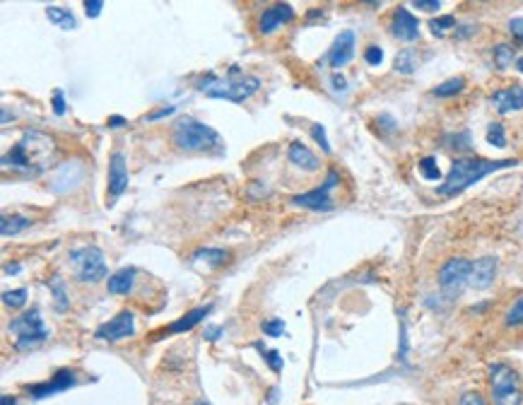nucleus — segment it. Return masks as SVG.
<instances>
[{"label":"nucleus","instance_id":"36","mask_svg":"<svg viewBox=\"0 0 523 405\" xmlns=\"http://www.w3.org/2000/svg\"><path fill=\"white\" fill-rule=\"evenodd\" d=\"M263 333H265V336H270V338H277V336H282V333H285V324H282V319H270V321H265V324H263Z\"/></svg>","mask_w":523,"mask_h":405},{"label":"nucleus","instance_id":"41","mask_svg":"<svg viewBox=\"0 0 523 405\" xmlns=\"http://www.w3.org/2000/svg\"><path fill=\"white\" fill-rule=\"evenodd\" d=\"M461 405H487V403H484V398L480 393H466V396L461 398Z\"/></svg>","mask_w":523,"mask_h":405},{"label":"nucleus","instance_id":"30","mask_svg":"<svg viewBox=\"0 0 523 405\" xmlns=\"http://www.w3.org/2000/svg\"><path fill=\"white\" fill-rule=\"evenodd\" d=\"M487 142L494 147H506V133L502 123H489L487 128Z\"/></svg>","mask_w":523,"mask_h":405},{"label":"nucleus","instance_id":"42","mask_svg":"<svg viewBox=\"0 0 523 405\" xmlns=\"http://www.w3.org/2000/svg\"><path fill=\"white\" fill-rule=\"evenodd\" d=\"M415 8H419V10H439L441 8V3L439 0H415Z\"/></svg>","mask_w":523,"mask_h":405},{"label":"nucleus","instance_id":"34","mask_svg":"<svg viewBox=\"0 0 523 405\" xmlns=\"http://www.w3.org/2000/svg\"><path fill=\"white\" fill-rule=\"evenodd\" d=\"M446 142H451V150H470V135L463 130V133H456V135H449Z\"/></svg>","mask_w":523,"mask_h":405},{"label":"nucleus","instance_id":"20","mask_svg":"<svg viewBox=\"0 0 523 405\" xmlns=\"http://www.w3.org/2000/svg\"><path fill=\"white\" fill-rule=\"evenodd\" d=\"M133 282H135V268H121V270H116L109 277L106 287L111 294H128L133 289Z\"/></svg>","mask_w":523,"mask_h":405},{"label":"nucleus","instance_id":"22","mask_svg":"<svg viewBox=\"0 0 523 405\" xmlns=\"http://www.w3.org/2000/svg\"><path fill=\"white\" fill-rule=\"evenodd\" d=\"M32 227V220L25 215H3V220H0V232H3V237H18L20 232H25V229Z\"/></svg>","mask_w":523,"mask_h":405},{"label":"nucleus","instance_id":"38","mask_svg":"<svg viewBox=\"0 0 523 405\" xmlns=\"http://www.w3.org/2000/svg\"><path fill=\"white\" fill-rule=\"evenodd\" d=\"M102 8H104V3H102V0H85V13H87V18H99Z\"/></svg>","mask_w":523,"mask_h":405},{"label":"nucleus","instance_id":"25","mask_svg":"<svg viewBox=\"0 0 523 405\" xmlns=\"http://www.w3.org/2000/svg\"><path fill=\"white\" fill-rule=\"evenodd\" d=\"M463 87H466V80H463V78H451V80L441 82L439 87H434V95H437V97H454V95H459Z\"/></svg>","mask_w":523,"mask_h":405},{"label":"nucleus","instance_id":"4","mask_svg":"<svg viewBox=\"0 0 523 405\" xmlns=\"http://www.w3.org/2000/svg\"><path fill=\"white\" fill-rule=\"evenodd\" d=\"M172 140L183 152H208V155L225 152V142H222L220 133L210 125L195 121L193 116H181L174 123Z\"/></svg>","mask_w":523,"mask_h":405},{"label":"nucleus","instance_id":"35","mask_svg":"<svg viewBox=\"0 0 523 405\" xmlns=\"http://www.w3.org/2000/svg\"><path fill=\"white\" fill-rule=\"evenodd\" d=\"M312 138L319 142L321 150L328 152V155H330V142H328V138H326V128H323V125H321V123L312 125Z\"/></svg>","mask_w":523,"mask_h":405},{"label":"nucleus","instance_id":"11","mask_svg":"<svg viewBox=\"0 0 523 405\" xmlns=\"http://www.w3.org/2000/svg\"><path fill=\"white\" fill-rule=\"evenodd\" d=\"M128 164H126V155L123 152H113L111 160H109V195L111 198H118L123 195V191L128 188Z\"/></svg>","mask_w":523,"mask_h":405},{"label":"nucleus","instance_id":"17","mask_svg":"<svg viewBox=\"0 0 523 405\" xmlns=\"http://www.w3.org/2000/svg\"><path fill=\"white\" fill-rule=\"evenodd\" d=\"M494 275H497V259H492V256H484V259L475 261L473 263V270H470V287L475 289H484L489 287L494 280Z\"/></svg>","mask_w":523,"mask_h":405},{"label":"nucleus","instance_id":"44","mask_svg":"<svg viewBox=\"0 0 523 405\" xmlns=\"http://www.w3.org/2000/svg\"><path fill=\"white\" fill-rule=\"evenodd\" d=\"M222 333H225V331H222L220 326H208V328H205V338H208V341H220Z\"/></svg>","mask_w":523,"mask_h":405},{"label":"nucleus","instance_id":"6","mask_svg":"<svg viewBox=\"0 0 523 405\" xmlns=\"http://www.w3.org/2000/svg\"><path fill=\"white\" fill-rule=\"evenodd\" d=\"M70 266L80 282H99L106 277V261L102 249L97 246H83V249L70 251Z\"/></svg>","mask_w":523,"mask_h":405},{"label":"nucleus","instance_id":"16","mask_svg":"<svg viewBox=\"0 0 523 405\" xmlns=\"http://www.w3.org/2000/svg\"><path fill=\"white\" fill-rule=\"evenodd\" d=\"M489 102L494 104V109H497L499 114L519 111V109H523V87L521 85L504 87V90L494 92V95L489 97Z\"/></svg>","mask_w":523,"mask_h":405},{"label":"nucleus","instance_id":"49","mask_svg":"<svg viewBox=\"0 0 523 405\" xmlns=\"http://www.w3.org/2000/svg\"><path fill=\"white\" fill-rule=\"evenodd\" d=\"M516 68H519V73H523V56L519 58V61H516Z\"/></svg>","mask_w":523,"mask_h":405},{"label":"nucleus","instance_id":"43","mask_svg":"<svg viewBox=\"0 0 523 405\" xmlns=\"http://www.w3.org/2000/svg\"><path fill=\"white\" fill-rule=\"evenodd\" d=\"M509 29L514 32V34L523 41V18H514V20H511L509 22Z\"/></svg>","mask_w":523,"mask_h":405},{"label":"nucleus","instance_id":"47","mask_svg":"<svg viewBox=\"0 0 523 405\" xmlns=\"http://www.w3.org/2000/svg\"><path fill=\"white\" fill-rule=\"evenodd\" d=\"M15 273H20V266H18V263L5 266V275H15Z\"/></svg>","mask_w":523,"mask_h":405},{"label":"nucleus","instance_id":"14","mask_svg":"<svg viewBox=\"0 0 523 405\" xmlns=\"http://www.w3.org/2000/svg\"><path fill=\"white\" fill-rule=\"evenodd\" d=\"M352 56H355V32H340V34L335 36L333 46H330L328 51V63L333 65V68H342V65H347L352 61Z\"/></svg>","mask_w":523,"mask_h":405},{"label":"nucleus","instance_id":"48","mask_svg":"<svg viewBox=\"0 0 523 405\" xmlns=\"http://www.w3.org/2000/svg\"><path fill=\"white\" fill-rule=\"evenodd\" d=\"M0 405H15V398L13 396H3V398H0Z\"/></svg>","mask_w":523,"mask_h":405},{"label":"nucleus","instance_id":"32","mask_svg":"<svg viewBox=\"0 0 523 405\" xmlns=\"http://www.w3.org/2000/svg\"><path fill=\"white\" fill-rule=\"evenodd\" d=\"M506 326H523V297L516 299L514 306L506 311Z\"/></svg>","mask_w":523,"mask_h":405},{"label":"nucleus","instance_id":"7","mask_svg":"<svg viewBox=\"0 0 523 405\" xmlns=\"http://www.w3.org/2000/svg\"><path fill=\"white\" fill-rule=\"evenodd\" d=\"M489 386L497 405H521V388L519 376L509 364H492L489 369Z\"/></svg>","mask_w":523,"mask_h":405},{"label":"nucleus","instance_id":"1","mask_svg":"<svg viewBox=\"0 0 523 405\" xmlns=\"http://www.w3.org/2000/svg\"><path fill=\"white\" fill-rule=\"evenodd\" d=\"M56 142L39 130H27L22 138L15 142V147L3 155V169H15V172L41 174L48 169Z\"/></svg>","mask_w":523,"mask_h":405},{"label":"nucleus","instance_id":"24","mask_svg":"<svg viewBox=\"0 0 523 405\" xmlns=\"http://www.w3.org/2000/svg\"><path fill=\"white\" fill-rule=\"evenodd\" d=\"M48 287H51V294L53 299H56V309L58 311H65L68 309V292H65V282L61 280V277H51L48 280Z\"/></svg>","mask_w":523,"mask_h":405},{"label":"nucleus","instance_id":"29","mask_svg":"<svg viewBox=\"0 0 523 405\" xmlns=\"http://www.w3.org/2000/svg\"><path fill=\"white\" fill-rule=\"evenodd\" d=\"M419 174H422L427 181H439L441 172H439L437 162H434V157H424V160L419 162Z\"/></svg>","mask_w":523,"mask_h":405},{"label":"nucleus","instance_id":"2","mask_svg":"<svg viewBox=\"0 0 523 405\" xmlns=\"http://www.w3.org/2000/svg\"><path fill=\"white\" fill-rule=\"evenodd\" d=\"M516 160H456L451 164L449 174H446L444 184L439 186V193L441 195H459L468 186L477 184L480 179H484L487 174L499 172V169L506 167H516Z\"/></svg>","mask_w":523,"mask_h":405},{"label":"nucleus","instance_id":"10","mask_svg":"<svg viewBox=\"0 0 523 405\" xmlns=\"http://www.w3.org/2000/svg\"><path fill=\"white\" fill-rule=\"evenodd\" d=\"M135 333V316L133 311H121L116 314L113 319H109L106 324H102L95 331V338L99 341H109V343H116L123 341V338H130Z\"/></svg>","mask_w":523,"mask_h":405},{"label":"nucleus","instance_id":"50","mask_svg":"<svg viewBox=\"0 0 523 405\" xmlns=\"http://www.w3.org/2000/svg\"><path fill=\"white\" fill-rule=\"evenodd\" d=\"M193 405H210V403H205V401H198V403H193Z\"/></svg>","mask_w":523,"mask_h":405},{"label":"nucleus","instance_id":"8","mask_svg":"<svg viewBox=\"0 0 523 405\" xmlns=\"http://www.w3.org/2000/svg\"><path fill=\"white\" fill-rule=\"evenodd\" d=\"M337 181H340V174L335 172V169H330L328 177H326V181L319 186V188L309 191V193H302V195H294L292 198V205L297 207H307V210H330L333 207V198H330V191L335 188Z\"/></svg>","mask_w":523,"mask_h":405},{"label":"nucleus","instance_id":"19","mask_svg":"<svg viewBox=\"0 0 523 405\" xmlns=\"http://www.w3.org/2000/svg\"><path fill=\"white\" fill-rule=\"evenodd\" d=\"M212 311V304H205V306H195V309H190L188 314H183L179 321H174L172 326H169V333H183V331H190L193 326H198L200 321L205 319Z\"/></svg>","mask_w":523,"mask_h":405},{"label":"nucleus","instance_id":"9","mask_svg":"<svg viewBox=\"0 0 523 405\" xmlns=\"http://www.w3.org/2000/svg\"><path fill=\"white\" fill-rule=\"evenodd\" d=\"M473 263L466 259H451L449 263L439 270V284L449 297H456L468 282H470Z\"/></svg>","mask_w":523,"mask_h":405},{"label":"nucleus","instance_id":"27","mask_svg":"<svg viewBox=\"0 0 523 405\" xmlns=\"http://www.w3.org/2000/svg\"><path fill=\"white\" fill-rule=\"evenodd\" d=\"M454 27H456V18H454V15H441V18H434L432 22H429V29H432L434 36L446 34V32L454 29Z\"/></svg>","mask_w":523,"mask_h":405},{"label":"nucleus","instance_id":"3","mask_svg":"<svg viewBox=\"0 0 523 405\" xmlns=\"http://www.w3.org/2000/svg\"><path fill=\"white\" fill-rule=\"evenodd\" d=\"M198 90L203 92L205 97H210V99L244 104L260 90V80L253 78V75H244L242 70L234 65V68H230V73H227V78L208 75V78L198 85Z\"/></svg>","mask_w":523,"mask_h":405},{"label":"nucleus","instance_id":"26","mask_svg":"<svg viewBox=\"0 0 523 405\" xmlns=\"http://www.w3.org/2000/svg\"><path fill=\"white\" fill-rule=\"evenodd\" d=\"M415 68H417V63H415V53H412L410 48H405V51H400V53H398V56H396V70H398V73L410 75Z\"/></svg>","mask_w":523,"mask_h":405},{"label":"nucleus","instance_id":"33","mask_svg":"<svg viewBox=\"0 0 523 405\" xmlns=\"http://www.w3.org/2000/svg\"><path fill=\"white\" fill-rule=\"evenodd\" d=\"M256 348L260 350V355H263V359L268 362V366H270L272 371H280V369H282V357H280V352H275V350H265L260 343H256Z\"/></svg>","mask_w":523,"mask_h":405},{"label":"nucleus","instance_id":"45","mask_svg":"<svg viewBox=\"0 0 523 405\" xmlns=\"http://www.w3.org/2000/svg\"><path fill=\"white\" fill-rule=\"evenodd\" d=\"M109 125H111V128H121V125H126V118H123V116H111V118H109Z\"/></svg>","mask_w":523,"mask_h":405},{"label":"nucleus","instance_id":"46","mask_svg":"<svg viewBox=\"0 0 523 405\" xmlns=\"http://www.w3.org/2000/svg\"><path fill=\"white\" fill-rule=\"evenodd\" d=\"M333 85H335V90H345V78H340V75H333Z\"/></svg>","mask_w":523,"mask_h":405},{"label":"nucleus","instance_id":"15","mask_svg":"<svg viewBox=\"0 0 523 405\" xmlns=\"http://www.w3.org/2000/svg\"><path fill=\"white\" fill-rule=\"evenodd\" d=\"M294 20V8L290 3H277V5H270L268 10H263V15H260L258 20V29L260 34H270V32H275L280 25H287V22Z\"/></svg>","mask_w":523,"mask_h":405},{"label":"nucleus","instance_id":"21","mask_svg":"<svg viewBox=\"0 0 523 405\" xmlns=\"http://www.w3.org/2000/svg\"><path fill=\"white\" fill-rule=\"evenodd\" d=\"M227 259H230V254L222 249H200L195 251L193 256H190V261H193L195 266L198 263H205L208 268H220L227 263Z\"/></svg>","mask_w":523,"mask_h":405},{"label":"nucleus","instance_id":"39","mask_svg":"<svg viewBox=\"0 0 523 405\" xmlns=\"http://www.w3.org/2000/svg\"><path fill=\"white\" fill-rule=\"evenodd\" d=\"M53 111H56V116H63V114H65V99H63L61 90L53 92Z\"/></svg>","mask_w":523,"mask_h":405},{"label":"nucleus","instance_id":"23","mask_svg":"<svg viewBox=\"0 0 523 405\" xmlns=\"http://www.w3.org/2000/svg\"><path fill=\"white\" fill-rule=\"evenodd\" d=\"M46 18L51 20L53 25L61 27V29H65V32L75 29L73 13H70V10H65V8H58V5H48V8H46Z\"/></svg>","mask_w":523,"mask_h":405},{"label":"nucleus","instance_id":"40","mask_svg":"<svg viewBox=\"0 0 523 405\" xmlns=\"http://www.w3.org/2000/svg\"><path fill=\"white\" fill-rule=\"evenodd\" d=\"M174 111H176V107H162V109H157V111L147 114V116H145V121H157V118L169 116V114H174Z\"/></svg>","mask_w":523,"mask_h":405},{"label":"nucleus","instance_id":"5","mask_svg":"<svg viewBox=\"0 0 523 405\" xmlns=\"http://www.w3.org/2000/svg\"><path fill=\"white\" fill-rule=\"evenodd\" d=\"M8 331H10V336H15V348L18 350H32L48 338V331L41 319V311L36 309V306L10 321Z\"/></svg>","mask_w":523,"mask_h":405},{"label":"nucleus","instance_id":"37","mask_svg":"<svg viewBox=\"0 0 523 405\" xmlns=\"http://www.w3.org/2000/svg\"><path fill=\"white\" fill-rule=\"evenodd\" d=\"M364 61L369 65H381V61H384V51H381L379 46H369L367 51H364Z\"/></svg>","mask_w":523,"mask_h":405},{"label":"nucleus","instance_id":"31","mask_svg":"<svg viewBox=\"0 0 523 405\" xmlns=\"http://www.w3.org/2000/svg\"><path fill=\"white\" fill-rule=\"evenodd\" d=\"M511 61H514V48L506 46V43H502V46L494 48V63H497V68H506Z\"/></svg>","mask_w":523,"mask_h":405},{"label":"nucleus","instance_id":"18","mask_svg":"<svg viewBox=\"0 0 523 405\" xmlns=\"http://www.w3.org/2000/svg\"><path fill=\"white\" fill-rule=\"evenodd\" d=\"M287 160H290L294 167L304 169V172H316V169L321 167L319 157H316L307 145H302V142H292L290 150H287Z\"/></svg>","mask_w":523,"mask_h":405},{"label":"nucleus","instance_id":"13","mask_svg":"<svg viewBox=\"0 0 523 405\" xmlns=\"http://www.w3.org/2000/svg\"><path fill=\"white\" fill-rule=\"evenodd\" d=\"M391 34L400 41H415L419 36V22L410 10L398 8L393 20H391Z\"/></svg>","mask_w":523,"mask_h":405},{"label":"nucleus","instance_id":"28","mask_svg":"<svg viewBox=\"0 0 523 405\" xmlns=\"http://www.w3.org/2000/svg\"><path fill=\"white\" fill-rule=\"evenodd\" d=\"M3 304L10 306V309H22V306L27 304V289L20 287V289H13V292H5Z\"/></svg>","mask_w":523,"mask_h":405},{"label":"nucleus","instance_id":"12","mask_svg":"<svg viewBox=\"0 0 523 405\" xmlns=\"http://www.w3.org/2000/svg\"><path fill=\"white\" fill-rule=\"evenodd\" d=\"M70 386H75V371H70V369H58L56 374H53L48 381H43V384L29 386L27 391H29V396H32V398H46V396H53V393L68 391Z\"/></svg>","mask_w":523,"mask_h":405}]
</instances>
